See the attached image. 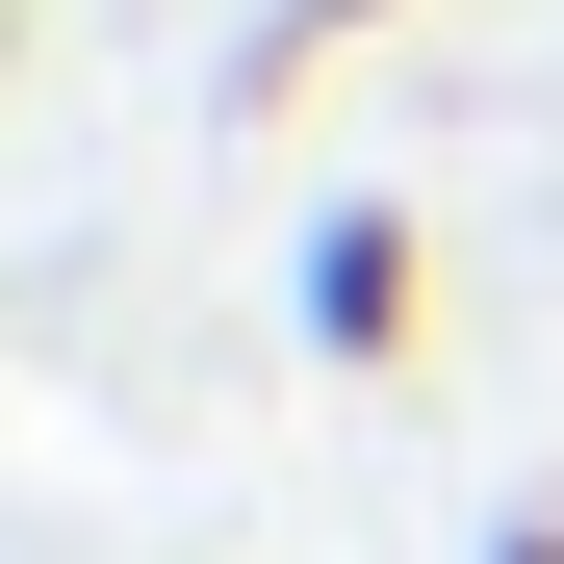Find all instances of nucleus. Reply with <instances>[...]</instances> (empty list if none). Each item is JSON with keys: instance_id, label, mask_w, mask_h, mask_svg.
Masks as SVG:
<instances>
[{"instance_id": "2", "label": "nucleus", "mask_w": 564, "mask_h": 564, "mask_svg": "<svg viewBox=\"0 0 564 564\" xmlns=\"http://www.w3.org/2000/svg\"><path fill=\"white\" fill-rule=\"evenodd\" d=\"M488 564H564V488H539V513H488Z\"/></svg>"}, {"instance_id": "1", "label": "nucleus", "mask_w": 564, "mask_h": 564, "mask_svg": "<svg viewBox=\"0 0 564 564\" xmlns=\"http://www.w3.org/2000/svg\"><path fill=\"white\" fill-rule=\"evenodd\" d=\"M282 308H308V359H359V386H386V359L436 334V231H411V206H308Z\"/></svg>"}]
</instances>
